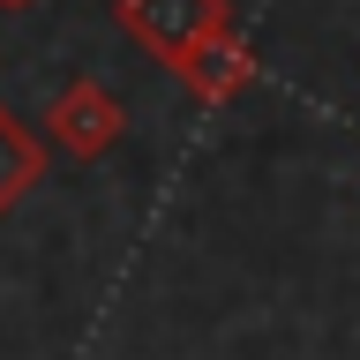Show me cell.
Returning a JSON list of instances; mask_svg holds the SVG:
<instances>
[{
	"mask_svg": "<svg viewBox=\"0 0 360 360\" xmlns=\"http://www.w3.org/2000/svg\"><path fill=\"white\" fill-rule=\"evenodd\" d=\"M38 135H45V150H53V158L98 165V158H105L120 135H128V112H120V98H112L98 75H75V83L53 90V105H45Z\"/></svg>",
	"mask_w": 360,
	"mask_h": 360,
	"instance_id": "cell-1",
	"label": "cell"
},
{
	"mask_svg": "<svg viewBox=\"0 0 360 360\" xmlns=\"http://www.w3.org/2000/svg\"><path fill=\"white\" fill-rule=\"evenodd\" d=\"M112 22H120L158 68H173L188 45H202L210 30L233 22V0H112Z\"/></svg>",
	"mask_w": 360,
	"mask_h": 360,
	"instance_id": "cell-2",
	"label": "cell"
},
{
	"mask_svg": "<svg viewBox=\"0 0 360 360\" xmlns=\"http://www.w3.org/2000/svg\"><path fill=\"white\" fill-rule=\"evenodd\" d=\"M173 83L195 98V105H233L248 83H255V45L240 38V15L225 22V30H210L202 45H188L173 60Z\"/></svg>",
	"mask_w": 360,
	"mask_h": 360,
	"instance_id": "cell-3",
	"label": "cell"
},
{
	"mask_svg": "<svg viewBox=\"0 0 360 360\" xmlns=\"http://www.w3.org/2000/svg\"><path fill=\"white\" fill-rule=\"evenodd\" d=\"M45 135L22 120L15 105H0V218H15V202H30V188H45Z\"/></svg>",
	"mask_w": 360,
	"mask_h": 360,
	"instance_id": "cell-4",
	"label": "cell"
},
{
	"mask_svg": "<svg viewBox=\"0 0 360 360\" xmlns=\"http://www.w3.org/2000/svg\"><path fill=\"white\" fill-rule=\"evenodd\" d=\"M0 8H30V0H0Z\"/></svg>",
	"mask_w": 360,
	"mask_h": 360,
	"instance_id": "cell-5",
	"label": "cell"
}]
</instances>
